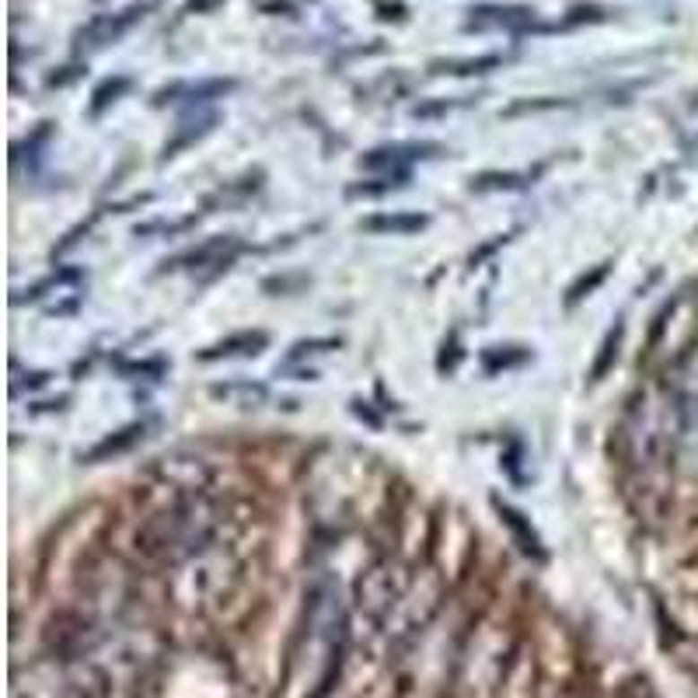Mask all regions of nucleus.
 Masks as SVG:
<instances>
[{
	"label": "nucleus",
	"instance_id": "20e7f679",
	"mask_svg": "<svg viewBox=\"0 0 698 698\" xmlns=\"http://www.w3.org/2000/svg\"><path fill=\"white\" fill-rule=\"evenodd\" d=\"M269 343V336L266 332H238V336H227L221 339L217 346L203 349L199 353V360L203 363H210V360H238V356H255V353H262Z\"/></svg>",
	"mask_w": 698,
	"mask_h": 698
},
{
	"label": "nucleus",
	"instance_id": "9b49d317",
	"mask_svg": "<svg viewBox=\"0 0 698 698\" xmlns=\"http://www.w3.org/2000/svg\"><path fill=\"white\" fill-rule=\"evenodd\" d=\"M503 64V57H476V60H441L433 64V74H454V77H468V74H489Z\"/></svg>",
	"mask_w": 698,
	"mask_h": 698
},
{
	"label": "nucleus",
	"instance_id": "39448f33",
	"mask_svg": "<svg viewBox=\"0 0 698 698\" xmlns=\"http://www.w3.org/2000/svg\"><path fill=\"white\" fill-rule=\"evenodd\" d=\"M234 249V238H210L203 241L199 249H189V252L175 255L171 262H164L168 269H199V266H217L223 252Z\"/></svg>",
	"mask_w": 698,
	"mask_h": 698
},
{
	"label": "nucleus",
	"instance_id": "423d86ee",
	"mask_svg": "<svg viewBox=\"0 0 698 698\" xmlns=\"http://www.w3.org/2000/svg\"><path fill=\"white\" fill-rule=\"evenodd\" d=\"M144 437V426L140 423H133V426H127V430H119V433H112V437H105L98 447H92L81 461H88V465H98V461H109V458H116V454H123V450H129V447L136 444Z\"/></svg>",
	"mask_w": 698,
	"mask_h": 698
},
{
	"label": "nucleus",
	"instance_id": "ddd939ff",
	"mask_svg": "<svg viewBox=\"0 0 698 698\" xmlns=\"http://www.w3.org/2000/svg\"><path fill=\"white\" fill-rule=\"evenodd\" d=\"M604 280H607V262L594 266V269H590V276H580V280L570 286V293H566V304H570V308H572V304H580V301H583V297H590V293H594V290H598Z\"/></svg>",
	"mask_w": 698,
	"mask_h": 698
},
{
	"label": "nucleus",
	"instance_id": "f8f14e48",
	"mask_svg": "<svg viewBox=\"0 0 698 698\" xmlns=\"http://www.w3.org/2000/svg\"><path fill=\"white\" fill-rule=\"evenodd\" d=\"M531 353L524 346H493L485 353V371H500V367H520L528 363Z\"/></svg>",
	"mask_w": 698,
	"mask_h": 698
},
{
	"label": "nucleus",
	"instance_id": "aec40b11",
	"mask_svg": "<svg viewBox=\"0 0 698 698\" xmlns=\"http://www.w3.org/2000/svg\"><path fill=\"white\" fill-rule=\"evenodd\" d=\"M695 105H698V101H695Z\"/></svg>",
	"mask_w": 698,
	"mask_h": 698
},
{
	"label": "nucleus",
	"instance_id": "6ab92c4d",
	"mask_svg": "<svg viewBox=\"0 0 698 698\" xmlns=\"http://www.w3.org/2000/svg\"><path fill=\"white\" fill-rule=\"evenodd\" d=\"M458 105H465V101H441V105H419V109H415V116H437V112H450V109H458Z\"/></svg>",
	"mask_w": 698,
	"mask_h": 698
},
{
	"label": "nucleus",
	"instance_id": "7ed1b4c3",
	"mask_svg": "<svg viewBox=\"0 0 698 698\" xmlns=\"http://www.w3.org/2000/svg\"><path fill=\"white\" fill-rule=\"evenodd\" d=\"M144 11L140 7H127V11H119V14H105V18H98L92 22L84 32H81V46H88V49H101V46H109V42H116L119 35L127 32L129 25L140 18Z\"/></svg>",
	"mask_w": 698,
	"mask_h": 698
},
{
	"label": "nucleus",
	"instance_id": "2eb2a0df",
	"mask_svg": "<svg viewBox=\"0 0 698 698\" xmlns=\"http://www.w3.org/2000/svg\"><path fill=\"white\" fill-rule=\"evenodd\" d=\"M227 92H234V81H203L186 92V105H199V101H214V98H223Z\"/></svg>",
	"mask_w": 698,
	"mask_h": 698
},
{
	"label": "nucleus",
	"instance_id": "f03ea898",
	"mask_svg": "<svg viewBox=\"0 0 698 698\" xmlns=\"http://www.w3.org/2000/svg\"><path fill=\"white\" fill-rule=\"evenodd\" d=\"M535 25V11L528 7H496V4H485V7H476L472 18H468V29H507V32H524Z\"/></svg>",
	"mask_w": 698,
	"mask_h": 698
},
{
	"label": "nucleus",
	"instance_id": "f3484780",
	"mask_svg": "<svg viewBox=\"0 0 698 698\" xmlns=\"http://www.w3.org/2000/svg\"><path fill=\"white\" fill-rule=\"evenodd\" d=\"M127 88H129V81H127V77H116V81H105V84H101V88H98V92H95V101H92V112H95V116H98V112H101V109H105L109 101H116V98L123 95Z\"/></svg>",
	"mask_w": 698,
	"mask_h": 698
},
{
	"label": "nucleus",
	"instance_id": "0eeeda50",
	"mask_svg": "<svg viewBox=\"0 0 698 698\" xmlns=\"http://www.w3.org/2000/svg\"><path fill=\"white\" fill-rule=\"evenodd\" d=\"M423 227H426L423 214H381V217L363 221V231H371V234H413Z\"/></svg>",
	"mask_w": 698,
	"mask_h": 698
},
{
	"label": "nucleus",
	"instance_id": "a211bd4d",
	"mask_svg": "<svg viewBox=\"0 0 698 698\" xmlns=\"http://www.w3.org/2000/svg\"><path fill=\"white\" fill-rule=\"evenodd\" d=\"M343 343L339 339H311V343H297V346L290 349V360H301V356H308V353H328V349H339Z\"/></svg>",
	"mask_w": 698,
	"mask_h": 698
},
{
	"label": "nucleus",
	"instance_id": "6e6552de",
	"mask_svg": "<svg viewBox=\"0 0 698 698\" xmlns=\"http://www.w3.org/2000/svg\"><path fill=\"white\" fill-rule=\"evenodd\" d=\"M496 510H500V517H503V524H507L510 531H513V538L520 541V548L528 552V555H538L541 559V541L538 535H535V528L517 513L513 507H507V503H496Z\"/></svg>",
	"mask_w": 698,
	"mask_h": 698
},
{
	"label": "nucleus",
	"instance_id": "dca6fc26",
	"mask_svg": "<svg viewBox=\"0 0 698 698\" xmlns=\"http://www.w3.org/2000/svg\"><path fill=\"white\" fill-rule=\"evenodd\" d=\"M74 280H81L77 269H60V273H53V276H46L42 284H35L32 290H25V301H39V297H46L49 290H57V286H64V284H74Z\"/></svg>",
	"mask_w": 698,
	"mask_h": 698
},
{
	"label": "nucleus",
	"instance_id": "f257e3e1",
	"mask_svg": "<svg viewBox=\"0 0 698 698\" xmlns=\"http://www.w3.org/2000/svg\"><path fill=\"white\" fill-rule=\"evenodd\" d=\"M441 154V144L433 140H419V144H388V147H374L371 154H363V168L371 171H406V164L413 161H426Z\"/></svg>",
	"mask_w": 698,
	"mask_h": 698
},
{
	"label": "nucleus",
	"instance_id": "1a4fd4ad",
	"mask_svg": "<svg viewBox=\"0 0 698 698\" xmlns=\"http://www.w3.org/2000/svg\"><path fill=\"white\" fill-rule=\"evenodd\" d=\"M406 182H409V171H381L378 179L349 186V196H388V192L406 189Z\"/></svg>",
	"mask_w": 698,
	"mask_h": 698
},
{
	"label": "nucleus",
	"instance_id": "4468645a",
	"mask_svg": "<svg viewBox=\"0 0 698 698\" xmlns=\"http://www.w3.org/2000/svg\"><path fill=\"white\" fill-rule=\"evenodd\" d=\"M618 343H622V325H615V328L607 332V339H604V346H601V356H598V363H594V371H590V381H601L604 374H607V367H611L615 356H618Z\"/></svg>",
	"mask_w": 698,
	"mask_h": 698
},
{
	"label": "nucleus",
	"instance_id": "9d476101",
	"mask_svg": "<svg viewBox=\"0 0 698 698\" xmlns=\"http://www.w3.org/2000/svg\"><path fill=\"white\" fill-rule=\"evenodd\" d=\"M535 175H517V171H485V175H478L472 179V189L476 192H496V189H524L528 182H531Z\"/></svg>",
	"mask_w": 698,
	"mask_h": 698
}]
</instances>
